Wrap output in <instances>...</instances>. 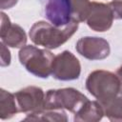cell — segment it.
<instances>
[{
	"mask_svg": "<svg viewBox=\"0 0 122 122\" xmlns=\"http://www.w3.org/2000/svg\"><path fill=\"white\" fill-rule=\"evenodd\" d=\"M24 120L29 121H68L66 112L63 110L43 109L39 112L28 113Z\"/></svg>",
	"mask_w": 122,
	"mask_h": 122,
	"instance_id": "4fadbf2b",
	"label": "cell"
},
{
	"mask_svg": "<svg viewBox=\"0 0 122 122\" xmlns=\"http://www.w3.org/2000/svg\"><path fill=\"white\" fill-rule=\"evenodd\" d=\"M18 111L25 113L39 112L44 109L45 93L41 88L30 86L14 93Z\"/></svg>",
	"mask_w": 122,
	"mask_h": 122,
	"instance_id": "8992f818",
	"label": "cell"
},
{
	"mask_svg": "<svg viewBox=\"0 0 122 122\" xmlns=\"http://www.w3.org/2000/svg\"><path fill=\"white\" fill-rule=\"evenodd\" d=\"M1 67H7L10 63V52L6 45L1 42Z\"/></svg>",
	"mask_w": 122,
	"mask_h": 122,
	"instance_id": "e0dca14e",
	"label": "cell"
},
{
	"mask_svg": "<svg viewBox=\"0 0 122 122\" xmlns=\"http://www.w3.org/2000/svg\"><path fill=\"white\" fill-rule=\"evenodd\" d=\"M78 22L71 21L63 27H56L46 21H38L34 23L30 30V40L38 46L46 49H57L66 43L77 30Z\"/></svg>",
	"mask_w": 122,
	"mask_h": 122,
	"instance_id": "6da1fadb",
	"label": "cell"
},
{
	"mask_svg": "<svg viewBox=\"0 0 122 122\" xmlns=\"http://www.w3.org/2000/svg\"><path fill=\"white\" fill-rule=\"evenodd\" d=\"M47 19L56 27H63L71 21L70 0H41Z\"/></svg>",
	"mask_w": 122,
	"mask_h": 122,
	"instance_id": "9c48e42d",
	"label": "cell"
},
{
	"mask_svg": "<svg viewBox=\"0 0 122 122\" xmlns=\"http://www.w3.org/2000/svg\"><path fill=\"white\" fill-rule=\"evenodd\" d=\"M120 87L118 76L103 70L91 72L86 80V89L99 102L115 97L120 92Z\"/></svg>",
	"mask_w": 122,
	"mask_h": 122,
	"instance_id": "3957f363",
	"label": "cell"
},
{
	"mask_svg": "<svg viewBox=\"0 0 122 122\" xmlns=\"http://www.w3.org/2000/svg\"><path fill=\"white\" fill-rule=\"evenodd\" d=\"M99 103L103 108L104 115L111 121H122V96H115L110 100Z\"/></svg>",
	"mask_w": 122,
	"mask_h": 122,
	"instance_id": "5bb4252c",
	"label": "cell"
},
{
	"mask_svg": "<svg viewBox=\"0 0 122 122\" xmlns=\"http://www.w3.org/2000/svg\"><path fill=\"white\" fill-rule=\"evenodd\" d=\"M88 100L86 95L73 88L49 90L45 94L44 109H66L75 113Z\"/></svg>",
	"mask_w": 122,
	"mask_h": 122,
	"instance_id": "277c9868",
	"label": "cell"
},
{
	"mask_svg": "<svg viewBox=\"0 0 122 122\" xmlns=\"http://www.w3.org/2000/svg\"><path fill=\"white\" fill-rule=\"evenodd\" d=\"M81 72L79 60L69 51L54 56L51 65V75L57 80L71 81L78 79Z\"/></svg>",
	"mask_w": 122,
	"mask_h": 122,
	"instance_id": "5b68a950",
	"label": "cell"
},
{
	"mask_svg": "<svg viewBox=\"0 0 122 122\" xmlns=\"http://www.w3.org/2000/svg\"><path fill=\"white\" fill-rule=\"evenodd\" d=\"M104 115L103 108L98 101L88 100L82 108L74 113V121L84 122H95L102 119Z\"/></svg>",
	"mask_w": 122,
	"mask_h": 122,
	"instance_id": "8fae6325",
	"label": "cell"
},
{
	"mask_svg": "<svg viewBox=\"0 0 122 122\" xmlns=\"http://www.w3.org/2000/svg\"><path fill=\"white\" fill-rule=\"evenodd\" d=\"M17 2L18 0H1V9L2 10L10 9L14 5H16Z\"/></svg>",
	"mask_w": 122,
	"mask_h": 122,
	"instance_id": "ac0fdd59",
	"label": "cell"
},
{
	"mask_svg": "<svg viewBox=\"0 0 122 122\" xmlns=\"http://www.w3.org/2000/svg\"><path fill=\"white\" fill-rule=\"evenodd\" d=\"M114 17L108 4L91 2L90 10L86 19L89 28L95 31L103 32L111 29Z\"/></svg>",
	"mask_w": 122,
	"mask_h": 122,
	"instance_id": "ba28073f",
	"label": "cell"
},
{
	"mask_svg": "<svg viewBox=\"0 0 122 122\" xmlns=\"http://www.w3.org/2000/svg\"><path fill=\"white\" fill-rule=\"evenodd\" d=\"M18 57L20 63L31 74L41 78H48L51 74V65L54 55L49 50L27 45L21 48Z\"/></svg>",
	"mask_w": 122,
	"mask_h": 122,
	"instance_id": "7a4b0ae2",
	"label": "cell"
},
{
	"mask_svg": "<svg viewBox=\"0 0 122 122\" xmlns=\"http://www.w3.org/2000/svg\"><path fill=\"white\" fill-rule=\"evenodd\" d=\"M91 2L89 0H70L71 21L84 22L87 19Z\"/></svg>",
	"mask_w": 122,
	"mask_h": 122,
	"instance_id": "9a60e30c",
	"label": "cell"
},
{
	"mask_svg": "<svg viewBox=\"0 0 122 122\" xmlns=\"http://www.w3.org/2000/svg\"><path fill=\"white\" fill-rule=\"evenodd\" d=\"M116 75L118 76L119 78V81H120V92L122 93V66L117 70V72H116Z\"/></svg>",
	"mask_w": 122,
	"mask_h": 122,
	"instance_id": "d6986e66",
	"label": "cell"
},
{
	"mask_svg": "<svg viewBox=\"0 0 122 122\" xmlns=\"http://www.w3.org/2000/svg\"><path fill=\"white\" fill-rule=\"evenodd\" d=\"M18 106L14 94L4 89L0 90V118L9 119L18 112Z\"/></svg>",
	"mask_w": 122,
	"mask_h": 122,
	"instance_id": "7c38bea8",
	"label": "cell"
},
{
	"mask_svg": "<svg viewBox=\"0 0 122 122\" xmlns=\"http://www.w3.org/2000/svg\"><path fill=\"white\" fill-rule=\"evenodd\" d=\"M2 42L11 48H23L27 43V35L24 30L16 24H11L10 18L1 12V31Z\"/></svg>",
	"mask_w": 122,
	"mask_h": 122,
	"instance_id": "30bf717a",
	"label": "cell"
},
{
	"mask_svg": "<svg viewBox=\"0 0 122 122\" xmlns=\"http://www.w3.org/2000/svg\"><path fill=\"white\" fill-rule=\"evenodd\" d=\"M108 5L112 11L114 19H122V0H112Z\"/></svg>",
	"mask_w": 122,
	"mask_h": 122,
	"instance_id": "2e32d148",
	"label": "cell"
},
{
	"mask_svg": "<svg viewBox=\"0 0 122 122\" xmlns=\"http://www.w3.org/2000/svg\"><path fill=\"white\" fill-rule=\"evenodd\" d=\"M77 52L89 60H102L109 56L111 49L107 40L101 37L80 38L75 46Z\"/></svg>",
	"mask_w": 122,
	"mask_h": 122,
	"instance_id": "52a82bcc",
	"label": "cell"
}]
</instances>
